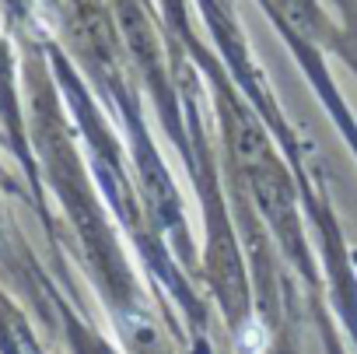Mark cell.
I'll return each mask as SVG.
<instances>
[{
  "instance_id": "cell-1",
  "label": "cell",
  "mask_w": 357,
  "mask_h": 354,
  "mask_svg": "<svg viewBox=\"0 0 357 354\" xmlns=\"http://www.w3.org/2000/svg\"><path fill=\"white\" fill-rule=\"evenodd\" d=\"M277 8H280V11H284V18H291L305 36H319V32L326 29L322 11H319L315 0H277Z\"/></svg>"
}]
</instances>
